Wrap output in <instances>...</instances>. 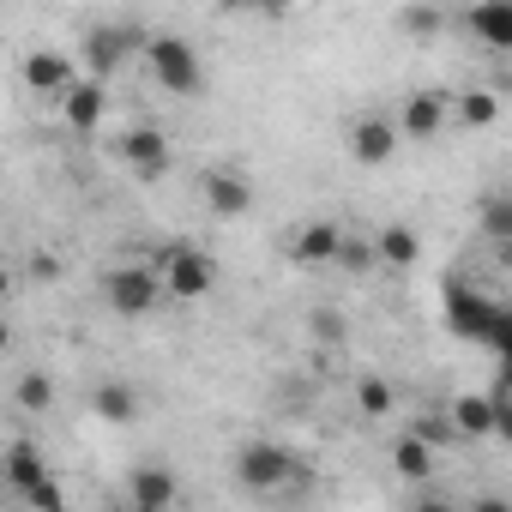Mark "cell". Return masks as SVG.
<instances>
[{
    "mask_svg": "<svg viewBox=\"0 0 512 512\" xmlns=\"http://www.w3.org/2000/svg\"><path fill=\"white\" fill-rule=\"evenodd\" d=\"M181 500V482L169 464H133L127 470V506L133 512H169Z\"/></svg>",
    "mask_w": 512,
    "mask_h": 512,
    "instance_id": "cell-9",
    "label": "cell"
},
{
    "mask_svg": "<svg viewBox=\"0 0 512 512\" xmlns=\"http://www.w3.org/2000/svg\"><path fill=\"white\" fill-rule=\"evenodd\" d=\"M7 296H13V272H7V266H0V302H7Z\"/></svg>",
    "mask_w": 512,
    "mask_h": 512,
    "instance_id": "cell-32",
    "label": "cell"
},
{
    "mask_svg": "<svg viewBox=\"0 0 512 512\" xmlns=\"http://www.w3.org/2000/svg\"><path fill=\"white\" fill-rule=\"evenodd\" d=\"M356 410H362V416H374V422H380V416H392V380L362 374V380H356Z\"/></svg>",
    "mask_w": 512,
    "mask_h": 512,
    "instance_id": "cell-24",
    "label": "cell"
},
{
    "mask_svg": "<svg viewBox=\"0 0 512 512\" xmlns=\"http://www.w3.org/2000/svg\"><path fill=\"white\" fill-rule=\"evenodd\" d=\"M91 410H97V422H115V428H127V422H139V392L127 386V380H103L97 392H91Z\"/></svg>",
    "mask_w": 512,
    "mask_h": 512,
    "instance_id": "cell-17",
    "label": "cell"
},
{
    "mask_svg": "<svg viewBox=\"0 0 512 512\" xmlns=\"http://www.w3.org/2000/svg\"><path fill=\"white\" fill-rule=\"evenodd\" d=\"M338 241H344V229L338 223H302L296 229V241H290V260L296 266H332V253H338Z\"/></svg>",
    "mask_w": 512,
    "mask_h": 512,
    "instance_id": "cell-15",
    "label": "cell"
},
{
    "mask_svg": "<svg viewBox=\"0 0 512 512\" xmlns=\"http://www.w3.org/2000/svg\"><path fill=\"white\" fill-rule=\"evenodd\" d=\"M398 139H440L446 133V91H410L404 97V109H398Z\"/></svg>",
    "mask_w": 512,
    "mask_h": 512,
    "instance_id": "cell-12",
    "label": "cell"
},
{
    "mask_svg": "<svg viewBox=\"0 0 512 512\" xmlns=\"http://www.w3.org/2000/svg\"><path fill=\"white\" fill-rule=\"evenodd\" d=\"M13 404H19L25 416H43V410L55 404V380H49V374H25V380L13 386Z\"/></svg>",
    "mask_w": 512,
    "mask_h": 512,
    "instance_id": "cell-23",
    "label": "cell"
},
{
    "mask_svg": "<svg viewBox=\"0 0 512 512\" xmlns=\"http://www.w3.org/2000/svg\"><path fill=\"white\" fill-rule=\"evenodd\" d=\"M145 61H151V79L163 85V91H175V97H193L199 85H205V73H199V55H193V43L187 37H145Z\"/></svg>",
    "mask_w": 512,
    "mask_h": 512,
    "instance_id": "cell-5",
    "label": "cell"
},
{
    "mask_svg": "<svg viewBox=\"0 0 512 512\" xmlns=\"http://www.w3.org/2000/svg\"><path fill=\"white\" fill-rule=\"evenodd\" d=\"M0 476H7V488H13L19 500H31V512H67V494H61V482H55V470H49V458H43V446H37L31 434H19V440L7 446Z\"/></svg>",
    "mask_w": 512,
    "mask_h": 512,
    "instance_id": "cell-1",
    "label": "cell"
},
{
    "mask_svg": "<svg viewBox=\"0 0 512 512\" xmlns=\"http://www.w3.org/2000/svg\"><path fill=\"white\" fill-rule=\"evenodd\" d=\"M446 422H452L458 440H488V434L506 428V398H500V392H488V398H482V392H464V398H452Z\"/></svg>",
    "mask_w": 512,
    "mask_h": 512,
    "instance_id": "cell-7",
    "label": "cell"
},
{
    "mask_svg": "<svg viewBox=\"0 0 512 512\" xmlns=\"http://www.w3.org/2000/svg\"><path fill=\"white\" fill-rule=\"evenodd\" d=\"M115 157H121L139 181H157V175L169 169V139H163V127H127V133L115 139Z\"/></svg>",
    "mask_w": 512,
    "mask_h": 512,
    "instance_id": "cell-8",
    "label": "cell"
},
{
    "mask_svg": "<svg viewBox=\"0 0 512 512\" xmlns=\"http://www.w3.org/2000/svg\"><path fill=\"white\" fill-rule=\"evenodd\" d=\"M464 31L482 37L488 49H512V7H476L464 13Z\"/></svg>",
    "mask_w": 512,
    "mask_h": 512,
    "instance_id": "cell-19",
    "label": "cell"
},
{
    "mask_svg": "<svg viewBox=\"0 0 512 512\" xmlns=\"http://www.w3.org/2000/svg\"><path fill=\"white\" fill-rule=\"evenodd\" d=\"M398 151V127L386 121V115H362L356 127H350V157L356 163H386Z\"/></svg>",
    "mask_w": 512,
    "mask_h": 512,
    "instance_id": "cell-14",
    "label": "cell"
},
{
    "mask_svg": "<svg viewBox=\"0 0 512 512\" xmlns=\"http://www.w3.org/2000/svg\"><path fill=\"white\" fill-rule=\"evenodd\" d=\"M374 260H386L392 272H416V260H422V235H416L410 223H386V229L374 235Z\"/></svg>",
    "mask_w": 512,
    "mask_h": 512,
    "instance_id": "cell-16",
    "label": "cell"
},
{
    "mask_svg": "<svg viewBox=\"0 0 512 512\" xmlns=\"http://www.w3.org/2000/svg\"><path fill=\"white\" fill-rule=\"evenodd\" d=\"M205 205H211L217 217H241V211L253 205V187H247L241 175H205Z\"/></svg>",
    "mask_w": 512,
    "mask_h": 512,
    "instance_id": "cell-18",
    "label": "cell"
},
{
    "mask_svg": "<svg viewBox=\"0 0 512 512\" xmlns=\"http://www.w3.org/2000/svg\"><path fill=\"white\" fill-rule=\"evenodd\" d=\"M398 31H410V37H440V31H446V13H440V7H404V13H398Z\"/></svg>",
    "mask_w": 512,
    "mask_h": 512,
    "instance_id": "cell-26",
    "label": "cell"
},
{
    "mask_svg": "<svg viewBox=\"0 0 512 512\" xmlns=\"http://www.w3.org/2000/svg\"><path fill=\"white\" fill-rule=\"evenodd\" d=\"M7 350H13V326H7V320H0V356H7Z\"/></svg>",
    "mask_w": 512,
    "mask_h": 512,
    "instance_id": "cell-33",
    "label": "cell"
},
{
    "mask_svg": "<svg viewBox=\"0 0 512 512\" xmlns=\"http://www.w3.org/2000/svg\"><path fill=\"white\" fill-rule=\"evenodd\" d=\"M133 43H139V31H133V25H97V31L85 37V67H91V79L103 85L109 73H121V67H127V55H133Z\"/></svg>",
    "mask_w": 512,
    "mask_h": 512,
    "instance_id": "cell-10",
    "label": "cell"
},
{
    "mask_svg": "<svg viewBox=\"0 0 512 512\" xmlns=\"http://www.w3.org/2000/svg\"><path fill=\"white\" fill-rule=\"evenodd\" d=\"M127 512H133V506H127Z\"/></svg>",
    "mask_w": 512,
    "mask_h": 512,
    "instance_id": "cell-34",
    "label": "cell"
},
{
    "mask_svg": "<svg viewBox=\"0 0 512 512\" xmlns=\"http://www.w3.org/2000/svg\"><path fill=\"white\" fill-rule=\"evenodd\" d=\"M19 73H25V85H31L37 97H55V103L79 85V67H73L61 49H31V55L19 61Z\"/></svg>",
    "mask_w": 512,
    "mask_h": 512,
    "instance_id": "cell-11",
    "label": "cell"
},
{
    "mask_svg": "<svg viewBox=\"0 0 512 512\" xmlns=\"http://www.w3.org/2000/svg\"><path fill=\"white\" fill-rule=\"evenodd\" d=\"M482 235H488L494 247L512 241V199H506V193H488V199H482Z\"/></svg>",
    "mask_w": 512,
    "mask_h": 512,
    "instance_id": "cell-22",
    "label": "cell"
},
{
    "mask_svg": "<svg viewBox=\"0 0 512 512\" xmlns=\"http://www.w3.org/2000/svg\"><path fill=\"white\" fill-rule=\"evenodd\" d=\"M410 434H416V440H422L428 452H440V446H458L452 422H446V416H434V410H428V416H416V422H410Z\"/></svg>",
    "mask_w": 512,
    "mask_h": 512,
    "instance_id": "cell-27",
    "label": "cell"
},
{
    "mask_svg": "<svg viewBox=\"0 0 512 512\" xmlns=\"http://www.w3.org/2000/svg\"><path fill=\"white\" fill-rule=\"evenodd\" d=\"M151 272H157L163 296H175V302H199V296L217 290V260H211V253H199V247H187V241L163 247Z\"/></svg>",
    "mask_w": 512,
    "mask_h": 512,
    "instance_id": "cell-3",
    "label": "cell"
},
{
    "mask_svg": "<svg viewBox=\"0 0 512 512\" xmlns=\"http://www.w3.org/2000/svg\"><path fill=\"white\" fill-rule=\"evenodd\" d=\"M103 109H109V91H103L97 79H79V85L61 97V121H67L73 133H97V127H103Z\"/></svg>",
    "mask_w": 512,
    "mask_h": 512,
    "instance_id": "cell-13",
    "label": "cell"
},
{
    "mask_svg": "<svg viewBox=\"0 0 512 512\" xmlns=\"http://www.w3.org/2000/svg\"><path fill=\"white\" fill-rule=\"evenodd\" d=\"M500 121V97L494 91H464L458 97V127H494Z\"/></svg>",
    "mask_w": 512,
    "mask_h": 512,
    "instance_id": "cell-21",
    "label": "cell"
},
{
    "mask_svg": "<svg viewBox=\"0 0 512 512\" xmlns=\"http://www.w3.org/2000/svg\"><path fill=\"white\" fill-rule=\"evenodd\" d=\"M308 332H314L320 344H344V314H332V308H320V314L308 320Z\"/></svg>",
    "mask_w": 512,
    "mask_h": 512,
    "instance_id": "cell-28",
    "label": "cell"
},
{
    "mask_svg": "<svg viewBox=\"0 0 512 512\" xmlns=\"http://www.w3.org/2000/svg\"><path fill=\"white\" fill-rule=\"evenodd\" d=\"M446 326H452L458 338H482L488 350H506V344H512L506 308L488 302V296H476L464 278H446Z\"/></svg>",
    "mask_w": 512,
    "mask_h": 512,
    "instance_id": "cell-2",
    "label": "cell"
},
{
    "mask_svg": "<svg viewBox=\"0 0 512 512\" xmlns=\"http://www.w3.org/2000/svg\"><path fill=\"white\" fill-rule=\"evenodd\" d=\"M55 272H61V266H55V260H49V253H37V260H31V278H43V284H49V278H55Z\"/></svg>",
    "mask_w": 512,
    "mask_h": 512,
    "instance_id": "cell-30",
    "label": "cell"
},
{
    "mask_svg": "<svg viewBox=\"0 0 512 512\" xmlns=\"http://www.w3.org/2000/svg\"><path fill=\"white\" fill-rule=\"evenodd\" d=\"M296 476H302V464H296V452L278 446V440H247V446L235 452V482H241L247 494H278V488L296 482Z\"/></svg>",
    "mask_w": 512,
    "mask_h": 512,
    "instance_id": "cell-4",
    "label": "cell"
},
{
    "mask_svg": "<svg viewBox=\"0 0 512 512\" xmlns=\"http://www.w3.org/2000/svg\"><path fill=\"white\" fill-rule=\"evenodd\" d=\"M410 512H458V506H452V500H440V494H422Z\"/></svg>",
    "mask_w": 512,
    "mask_h": 512,
    "instance_id": "cell-29",
    "label": "cell"
},
{
    "mask_svg": "<svg viewBox=\"0 0 512 512\" xmlns=\"http://www.w3.org/2000/svg\"><path fill=\"white\" fill-rule=\"evenodd\" d=\"M103 302H109L121 320H139V314H151V308L163 302V284H157L151 266H115V272L103 278Z\"/></svg>",
    "mask_w": 512,
    "mask_h": 512,
    "instance_id": "cell-6",
    "label": "cell"
},
{
    "mask_svg": "<svg viewBox=\"0 0 512 512\" xmlns=\"http://www.w3.org/2000/svg\"><path fill=\"white\" fill-rule=\"evenodd\" d=\"M332 266H344V272H368V266H374V241H368V235H344L338 253H332Z\"/></svg>",
    "mask_w": 512,
    "mask_h": 512,
    "instance_id": "cell-25",
    "label": "cell"
},
{
    "mask_svg": "<svg viewBox=\"0 0 512 512\" xmlns=\"http://www.w3.org/2000/svg\"><path fill=\"white\" fill-rule=\"evenodd\" d=\"M392 470H398L404 482H434V452H428L416 434H398V440H392Z\"/></svg>",
    "mask_w": 512,
    "mask_h": 512,
    "instance_id": "cell-20",
    "label": "cell"
},
{
    "mask_svg": "<svg viewBox=\"0 0 512 512\" xmlns=\"http://www.w3.org/2000/svg\"><path fill=\"white\" fill-rule=\"evenodd\" d=\"M470 512H512V506H506V500H500V494H482V500H476V506H470Z\"/></svg>",
    "mask_w": 512,
    "mask_h": 512,
    "instance_id": "cell-31",
    "label": "cell"
}]
</instances>
